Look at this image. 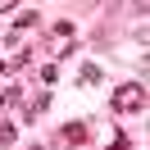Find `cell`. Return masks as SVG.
<instances>
[{"label":"cell","mask_w":150,"mask_h":150,"mask_svg":"<svg viewBox=\"0 0 150 150\" xmlns=\"http://www.w3.org/2000/svg\"><path fill=\"white\" fill-rule=\"evenodd\" d=\"M41 77H46V86H55V82H59V68H55V64H46V68H41Z\"/></svg>","instance_id":"5b68a950"},{"label":"cell","mask_w":150,"mask_h":150,"mask_svg":"<svg viewBox=\"0 0 150 150\" xmlns=\"http://www.w3.org/2000/svg\"><path fill=\"white\" fill-rule=\"evenodd\" d=\"M0 146H14V127H9L5 118H0Z\"/></svg>","instance_id":"277c9868"},{"label":"cell","mask_w":150,"mask_h":150,"mask_svg":"<svg viewBox=\"0 0 150 150\" xmlns=\"http://www.w3.org/2000/svg\"><path fill=\"white\" fill-rule=\"evenodd\" d=\"M77 77H82V86H86V82H100V68H96V64H82Z\"/></svg>","instance_id":"7a4b0ae2"},{"label":"cell","mask_w":150,"mask_h":150,"mask_svg":"<svg viewBox=\"0 0 150 150\" xmlns=\"http://www.w3.org/2000/svg\"><path fill=\"white\" fill-rule=\"evenodd\" d=\"M114 109H118V114H137V109H146V86H141V82L118 86V91H114Z\"/></svg>","instance_id":"6da1fadb"},{"label":"cell","mask_w":150,"mask_h":150,"mask_svg":"<svg viewBox=\"0 0 150 150\" xmlns=\"http://www.w3.org/2000/svg\"><path fill=\"white\" fill-rule=\"evenodd\" d=\"M5 68H9V59H5V55H0V73H5Z\"/></svg>","instance_id":"8992f818"},{"label":"cell","mask_w":150,"mask_h":150,"mask_svg":"<svg viewBox=\"0 0 150 150\" xmlns=\"http://www.w3.org/2000/svg\"><path fill=\"white\" fill-rule=\"evenodd\" d=\"M82 137H86L82 123H68V127H64V141H82Z\"/></svg>","instance_id":"3957f363"}]
</instances>
